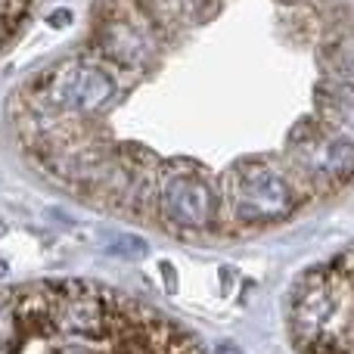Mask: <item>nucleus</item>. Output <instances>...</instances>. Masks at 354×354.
<instances>
[{"instance_id":"f257e3e1","label":"nucleus","mask_w":354,"mask_h":354,"mask_svg":"<svg viewBox=\"0 0 354 354\" xmlns=\"http://www.w3.org/2000/svg\"><path fill=\"white\" fill-rule=\"evenodd\" d=\"M292 336L301 354H351V255L301 277L292 299Z\"/></svg>"}]
</instances>
